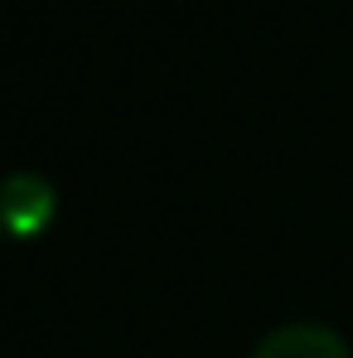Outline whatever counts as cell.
<instances>
[{"label":"cell","instance_id":"cell-2","mask_svg":"<svg viewBox=\"0 0 353 358\" xmlns=\"http://www.w3.org/2000/svg\"><path fill=\"white\" fill-rule=\"evenodd\" d=\"M252 358H353V354L329 324H281L257 344Z\"/></svg>","mask_w":353,"mask_h":358},{"label":"cell","instance_id":"cell-1","mask_svg":"<svg viewBox=\"0 0 353 358\" xmlns=\"http://www.w3.org/2000/svg\"><path fill=\"white\" fill-rule=\"evenodd\" d=\"M54 208H59V194H54L49 179L10 175V184H5V223H10V238L15 242L39 238L54 223Z\"/></svg>","mask_w":353,"mask_h":358}]
</instances>
